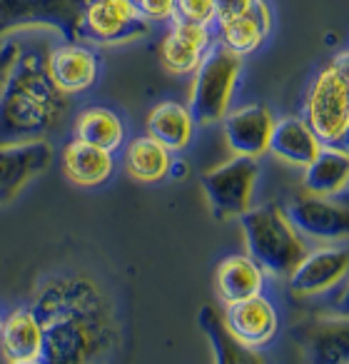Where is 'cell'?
Here are the masks:
<instances>
[{
  "label": "cell",
  "instance_id": "2",
  "mask_svg": "<svg viewBox=\"0 0 349 364\" xmlns=\"http://www.w3.org/2000/svg\"><path fill=\"white\" fill-rule=\"evenodd\" d=\"M68 115V95L55 87L41 50L16 58L0 85V145L45 140Z\"/></svg>",
  "mask_w": 349,
  "mask_h": 364
},
{
  "label": "cell",
  "instance_id": "17",
  "mask_svg": "<svg viewBox=\"0 0 349 364\" xmlns=\"http://www.w3.org/2000/svg\"><path fill=\"white\" fill-rule=\"evenodd\" d=\"M220 122H222L225 140L235 155L257 157V160L267 155L274 115L264 105H245L230 110Z\"/></svg>",
  "mask_w": 349,
  "mask_h": 364
},
{
  "label": "cell",
  "instance_id": "6",
  "mask_svg": "<svg viewBox=\"0 0 349 364\" xmlns=\"http://www.w3.org/2000/svg\"><path fill=\"white\" fill-rule=\"evenodd\" d=\"M259 182L257 157L235 155L215 170L203 175V193L218 220H237L252 208L254 190Z\"/></svg>",
  "mask_w": 349,
  "mask_h": 364
},
{
  "label": "cell",
  "instance_id": "15",
  "mask_svg": "<svg viewBox=\"0 0 349 364\" xmlns=\"http://www.w3.org/2000/svg\"><path fill=\"white\" fill-rule=\"evenodd\" d=\"M45 347H43V327L38 314L31 307H18L3 314L0 324V357L8 364H41Z\"/></svg>",
  "mask_w": 349,
  "mask_h": 364
},
{
  "label": "cell",
  "instance_id": "22",
  "mask_svg": "<svg viewBox=\"0 0 349 364\" xmlns=\"http://www.w3.org/2000/svg\"><path fill=\"white\" fill-rule=\"evenodd\" d=\"M147 135L155 137L170 152H183L195 137V120L190 107L178 100H162L147 112Z\"/></svg>",
  "mask_w": 349,
  "mask_h": 364
},
{
  "label": "cell",
  "instance_id": "26",
  "mask_svg": "<svg viewBox=\"0 0 349 364\" xmlns=\"http://www.w3.org/2000/svg\"><path fill=\"white\" fill-rule=\"evenodd\" d=\"M200 327L205 329V334L210 337V344H213V354H215V362L220 364H237L242 362V357L249 352L245 349L237 339L230 334L227 324L225 319L215 312V307H203L200 309Z\"/></svg>",
  "mask_w": 349,
  "mask_h": 364
},
{
  "label": "cell",
  "instance_id": "11",
  "mask_svg": "<svg viewBox=\"0 0 349 364\" xmlns=\"http://www.w3.org/2000/svg\"><path fill=\"white\" fill-rule=\"evenodd\" d=\"M287 218L302 237L319 242H344L349 235V213L344 203H334L332 198L304 195L287 205Z\"/></svg>",
  "mask_w": 349,
  "mask_h": 364
},
{
  "label": "cell",
  "instance_id": "7",
  "mask_svg": "<svg viewBox=\"0 0 349 364\" xmlns=\"http://www.w3.org/2000/svg\"><path fill=\"white\" fill-rule=\"evenodd\" d=\"M87 0H0V38L23 28H50L63 41H82Z\"/></svg>",
  "mask_w": 349,
  "mask_h": 364
},
{
  "label": "cell",
  "instance_id": "1",
  "mask_svg": "<svg viewBox=\"0 0 349 364\" xmlns=\"http://www.w3.org/2000/svg\"><path fill=\"white\" fill-rule=\"evenodd\" d=\"M31 309L43 327V362L90 364L117 349L115 309L97 282L85 274L48 277L33 294Z\"/></svg>",
  "mask_w": 349,
  "mask_h": 364
},
{
  "label": "cell",
  "instance_id": "19",
  "mask_svg": "<svg viewBox=\"0 0 349 364\" xmlns=\"http://www.w3.org/2000/svg\"><path fill=\"white\" fill-rule=\"evenodd\" d=\"M63 175L77 188H102L115 177V152L82 140H70L60 155Z\"/></svg>",
  "mask_w": 349,
  "mask_h": 364
},
{
  "label": "cell",
  "instance_id": "8",
  "mask_svg": "<svg viewBox=\"0 0 349 364\" xmlns=\"http://www.w3.org/2000/svg\"><path fill=\"white\" fill-rule=\"evenodd\" d=\"M150 31L152 26L142 21L132 0H87L82 11V41H90L95 46H117V43L137 41Z\"/></svg>",
  "mask_w": 349,
  "mask_h": 364
},
{
  "label": "cell",
  "instance_id": "9",
  "mask_svg": "<svg viewBox=\"0 0 349 364\" xmlns=\"http://www.w3.org/2000/svg\"><path fill=\"white\" fill-rule=\"evenodd\" d=\"M349 252L347 245H327V247L307 250L297 267L287 274V289L292 297L309 299L334 292L347 279Z\"/></svg>",
  "mask_w": 349,
  "mask_h": 364
},
{
  "label": "cell",
  "instance_id": "4",
  "mask_svg": "<svg viewBox=\"0 0 349 364\" xmlns=\"http://www.w3.org/2000/svg\"><path fill=\"white\" fill-rule=\"evenodd\" d=\"M304 120L322 147L347 150L349 140V68L347 53H339L317 73L304 100Z\"/></svg>",
  "mask_w": 349,
  "mask_h": 364
},
{
  "label": "cell",
  "instance_id": "28",
  "mask_svg": "<svg viewBox=\"0 0 349 364\" xmlns=\"http://www.w3.org/2000/svg\"><path fill=\"white\" fill-rule=\"evenodd\" d=\"M132 3H135L142 21H147L150 26L170 23L175 18V0H132Z\"/></svg>",
  "mask_w": 349,
  "mask_h": 364
},
{
  "label": "cell",
  "instance_id": "31",
  "mask_svg": "<svg viewBox=\"0 0 349 364\" xmlns=\"http://www.w3.org/2000/svg\"><path fill=\"white\" fill-rule=\"evenodd\" d=\"M0 324H3V309H0Z\"/></svg>",
  "mask_w": 349,
  "mask_h": 364
},
{
  "label": "cell",
  "instance_id": "25",
  "mask_svg": "<svg viewBox=\"0 0 349 364\" xmlns=\"http://www.w3.org/2000/svg\"><path fill=\"white\" fill-rule=\"evenodd\" d=\"M73 135H75V140L90 142V145H97V147H102V150L117 152L125 145L127 127H125V122H122V117L117 115L112 107L90 105L77 112Z\"/></svg>",
  "mask_w": 349,
  "mask_h": 364
},
{
  "label": "cell",
  "instance_id": "3",
  "mask_svg": "<svg viewBox=\"0 0 349 364\" xmlns=\"http://www.w3.org/2000/svg\"><path fill=\"white\" fill-rule=\"evenodd\" d=\"M247 255L272 277L284 279L307 252V242L289 223L282 205L267 203L240 215Z\"/></svg>",
  "mask_w": 349,
  "mask_h": 364
},
{
  "label": "cell",
  "instance_id": "23",
  "mask_svg": "<svg viewBox=\"0 0 349 364\" xmlns=\"http://www.w3.org/2000/svg\"><path fill=\"white\" fill-rule=\"evenodd\" d=\"M172 160H175V152H170L150 135L130 140L122 152V165H125L127 175L137 182H147V185L165 182L170 177Z\"/></svg>",
  "mask_w": 349,
  "mask_h": 364
},
{
  "label": "cell",
  "instance_id": "12",
  "mask_svg": "<svg viewBox=\"0 0 349 364\" xmlns=\"http://www.w3.org/2000/svg\"><path fill=\"white\" fill-rule=\"evenodd\" d=\"M53 145L48 140L0 145V205H8L23 193L28 182L50 167Z\"/></svg>",
  "mask_w": 349,
  "mask_h": 364
},
{
  "label": "cell",
  "instance_id": "27",
  "mask_svg": "<svg viewBox=\"0 0 349 364\" xmlns=\"http://www.w3.org/2000/svg\"><path fill=\"white\" fill-rule=\"evenodd\" d=\"M172 21L198 23V26H215L213 0H175V18Z\"/></svg>",
  "mask_w": 349,
  "mask_h": 364
},
{
  "label": "cell",
  "instance_id": "18",
  "mask_svg": "<svg viewBox=\"0 0 349 364\" xmlns=\"http://www.w3.org/2000/svg\"><path fill=\"white\" fill-rule=\"evenodd\" d=\"M272 8L267 0H257L252 8V13L247 16L232 18V21L215 23V38L225 50L235 53L240 58H247L252 53H257L264 46V41L272 33Z\"/></svg>",
  "mask_w": 349,
  "mask_h": 364
},
{
  "label": "cell",
  "instance_id": "14",
  "mask_svg": "<svg viewBox=\"0 0 349 364\" xmlns=\"http://www.w3.org/2000/svg\"><path fill=\"white\" fill-rule=\"evenodd\" d=\"M170 23V31L162 36L160 46H157L162 68L172 75H193L195 68L203 60L205 50L215 43L213 28L185 21Z\"/></svg>",
  "mask_w": 349,
  "mask_h": 364
},
{
  "label": "cell",
  "instance_id": "13",
  "mask_svg": "<svg viewBox=\"0 0 349 364\" xmlns=\"http://www.w3.org/2000/svg\"><path fill=\"white\" fill-rule=\"evenodd\" d=\"M45 68L55 87L65 95H80L95 87L100 77V58L92 48L82 46L80 41L53 48L45 55Z\"/></svg>",
  "mask_w": 349,
  "mask_h": 364
},
{
  "label": "cell",
  "instance_id": "30",
  "mask_svg": "<svg viewBox=\"0 0 349 364\" xmlns=\"http://www.w3.org/2000/svg\"><path fill=\"white\" fill-rule=\"evenodd\" d=\"M18 55H21V43L11 41V38L0 43V85H3L8 70H11V65L16 63Z\"/></svg>",
  "mask_w": 349,
  "mask_h": 364
},
{
  "label": "cell",
  "instance_id": "16",
  "mask_svg": "<svg viewBox=\"0 0 349 364\" xmlns=\"http://www.w3.org/2000/svg\"><path fill=\"white\" fill-rule=\"evenodd\" d=\"M307 359L319 364H347L349 362V324L347 314H329L304 322L294 332Z\"/></svg>",
  "mask_w": 349,
  "mask_h": 364
},
{
  "label": "cell",
  "instance_id": "5",
  "mask_svg": "<svg viewBox=\"0 0 349 364\" xmlns=\"http://www.w3.org/2000/svg\"><path fill=\"white\" fill-rule=\"evenodd\" d=\"M193 75L195 82L188 107L195 127L215 125L232 110L235 92L242 75V58L225 50L220 43H213Z\"/></svg>",
  "mask_w": 349,
  "mask_h": 364
},
{
  "label": "cell",
  "instance_id": "24",
  "mask_svg": "<svg viewBox=\"0 0 349 364\" xmlns=\"http://www.w3.org/2000/svg\"><path fill=\"white\" fill-rule=\"evenodd\" d=\"M304 170L302 185L309 195H319V198H337L344 193L349 180V160L347 150H337V147H322L312 162Z\"/></svg>",
  "mask_w": 349,
  "mask_h": 364
},
{
  "label": "cell",
  "instance_id": "10",
  "mask_svg": "<svg viewBox=\"0 0 349 364\" xmlns=\"http://www.w3.org/2000/svg\"><path fill=\"white\" fill-rule=\"evenodd\" d=\"M225 324L245 349H264L279 332V312L264 292L225 304Z\"/></svg>",
  "mask_w": 349,
  "mask_h": 364
},
{
  "label": "cell",
  "instance_id": "29",
  "mask_svg": "<svg viewBox=\"0 0 349 364\" xmlns=\"http://www.w3.org/2000/svg\"><path fill=\"white\" fill-rule=\"evenodd\" d=\"M254 3L257 0H213L215 23H225V21H232V18L247 16V13H252Z\"/></svg>",
  "mask_w": 349,
  "mask_h": 364
},
{
  "label": "cell",
  "instance_id": "20",
  "mask_svg": "<svg viewBox=\"0 0 349 364\" xmlns=\"http://www.w3.org/2000/svg\"><path fill=\"white\" fill-rule=\"evenodd\" d=\"M319 150H322V142L317 140V135L312 132L304 117L287 115L274 120L267 145V152H272L274 157L284 160L287 165L307 167L317 157Z\"/></svg>",
  "mask_w": 349,
  "mask_h": 364
},
{
  "label": "cell",
  "instance_id": "21",
  "mask_svg": "<svg viewBox=\"0 0 349 364\" xmlns=\"http://www.w3.org/2000/svg\"><path fill=\"white\" fill-rule=\"evenodd\" d=\"M267 272L249 255H227L215 267V289L225 304L264 292Z\"/></svg>",
  "mask_w": 349,
  "mask_h": 364
}]
</instances>
